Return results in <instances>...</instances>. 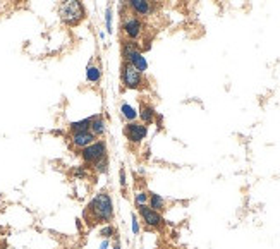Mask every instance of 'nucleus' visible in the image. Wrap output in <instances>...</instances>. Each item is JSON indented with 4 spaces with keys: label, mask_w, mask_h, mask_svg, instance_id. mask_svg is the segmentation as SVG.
Returning <instances> with one entry per match:
<instances>
[{
    "label": "nucleus",
    "mask_w": 280,
    "mask_h": 249,
    "mask_svg": "<svg viewBox=\"0 0 280 249\" xmlns=\"http://www.w3.org/2000/svg\"><path fill=\"white\" fill-rule=\"evenodd\" d=\"M114 201H112V196L107 191H100L90 203H88L85 210V218L88 220L90 225H105L114 220Z\"/></svg>",
    "instance_id": "obj_1"
},
{
    "label": "nucleus",
    "mask_w": 280,
    "mask_h": 249,
    "mask_svg": "<svg viewBox=\"0 0 280 249\" xmlns=\"http://www.w3.org/2000/svg\"><path fill=\"white\" fill-rule=\"evenodd\" d=\"M59 16L67 26H78L86 18V11L81 0H62L59 6Z\"/></svg>",
    "instance_id": "obj_2"
},
{
    "label": "nucleus",
    "mask_w": 280,
    "mask_h": 249,
    "mask_svg": "<svg viewBox=\"0 0 280 249\" xmlns=\"http://www.w3.org/2000/svg\"><path fill=\"white\" fill-rule=\"evenodd\" d=\"M121 30L124 35V40H131V42H138L145 33V23L141 18H138L133 12H126L122 16Z\"/></svg>",
    "instance_id": "obj_3"
},
{
    "label": "nucleus",
    "mask_w": 280,
    "mask_h": 249,
    "mask_svg": "<svg viewBox=\"0 0 280 249\" xmlns=\"http://www.w3.org/2000/svg\"><path fill=\"white\" fill-rule=\"evenodd\" d=\"M121 83L126 90H143L146 86L145 76L143 72H139L134 66L127 62H122L121 66Z\"/></svg>",
    "instance_id": "obj_4"
},
{
    "label": "nucleus",
    "mask_w": 280,
    "mask_h": 249,
    "mask_svg": "<svg viewBox=\"0 0 280 249\" xmlns=\"http://www.w3.org/2000/svg\"><path fill=\"white\" fill-rule=\"evenodd\" d=\"M107 153H109V148H107L105 139H97V141L88 144L86 148L79 150V156H81V160L85 162V165H95L98 160L109 156Z\"/></svg>",
    "instance_id": "obj_5"
},
{
    "label": "nucleus",
    "mask_w": 280,
    "mask_h": 249,
    "mask_svg": "<svg viewBox=\"0 0 280 249\" xmlns=\"http://www.w3.org/2000/svg\"><path fill=\"white\" fill-rule=\"evenodd\" d=\"M138 216L143 222V225L148 228H153V230H162L165 225V218H163L162 211H157L153 208H150L148 204L145 206H138Z\"/></svg>",
    "instance_id": "obj_6"
},
{
    "label": "nucleus",
    "mask_w": 280,
    "mask_h": 249,
    "mask_svg": "<svg viewBox=\"0 0 280 249\" xmlns=\"http://www.w3.org/2000/svg\"><path fill=\"white\" fill-rule=\"evenodd\" d=\"M124 136L131 144H141L148 136V126L143 124L141 120L127 122L126 127H124Z\"/></svg>",
    "instance_id": "obj_7"
},
{
    "label": "nucleus",
    "mask_w": 280,
    "mask_h": 249,
    "mask_svg": "<svg viewBox=\"0 0 280 249\" xmlns=\"http://www.w3.org/2000/svg\"><path fill=\"white\" fill-rule=\"evenodd\" d=\"M126 2L127 7H129V12H133L141 19H146L148 16H151V12L155 9L153 0H126Z\"/></svg>",
    "instance_id": "obj_8"
},
{
    "label": "nucleus",
    "mask_w": 280,
    "mask_h": 249,
    "mask_svg": "<svg viewBox=\"0 0 280 249\" xmlns=\"http://www.w3.org/2000/svg\"><path fill=\"white\" fill-rule=\"evenodd\" d=\"M139 54H143V50H141V47L138 45V42H131V40H122V43H121L122 62L131 64L136 57H138Z\"/></svg>",
    "instance_id": "obj_9"
},
{
    "label": "nucleus",
    "mask_w": 280,
    "mask_h": 249,
    "mask_svg": "<svg viewBox=\"0 0 280 249\" xmlns=\"http://www.w3.org/2000/svg\"><path fill=\"white\" fill-rule=\"evenodd\" d=\"M93 141H97V138H95L93 134H91L90 131L86 132H74V134H71V144L76 148V150H83V148H86L88 144H91Z\"/></svg>",
    "instance_id": "obj_10"
},
{
    "label": "nucleus",
    "mask_w": 280,
    "mask_h": 249,
    "mask_svg": "<svg viewBox=\"0 0 280 249\" xmlns=\"http://www.w3.org/2000/svg\"><path fill=\"white\" fill-rule=\"evenodd\" d=\"M138 117H139V120H141L143 124L150 126V124L155 122V117H157V112H155V108L151 107L150 103L141 102V103H139V108H138Z\"/></svg>",
    "instance_id": "obj_11"
},
{
    "label": "nucleus",
    "mask_w": 280,
    "mask_h": 249,
    "mask_svg": "<svg viewBox=\"0 0 280 249\" xmlns=\"http://www.w3.org/2000/svg\"><path fill=\"white\" fill-rule=\"evenodd\" d=\"M90 132L97 139H102L103 136L107 134V122H105V119H103V115H93V117H91Z\"/></svg>",
    "instance_id": "obj_12"
},
{
    "label": "nucleus",
    "mask_w": 280,
    "mask_h": 249,
    "mask_svg": "<svg viewBox=\"0 0 280 249\" xmlns=\"http://www.w3.org/2000/svg\"><path fill=\"white\" fill-rule=\"evenodd\" d=\"M121 115L126 122H133V120H138V108L133 107L131 103L122 102L121 103Z\"/></svg>",
    "instance_id": "obj_13"
},
{
    "label": "nucleus",
    "mask_w": 280,
    "mask_h": 249,
    "mask_svg": "<svg viewBox=\"0 0 280 249\" xmlns=\"http://www.w3.org/2000/svg\"><path fill=\"white\" fill-rule=\"evenodd\" d=\"M148 206L153 208L157 211L165 210V198H162L157 192H150V198H148Z\"/></svg>",
    "instance_id": "obj_14"
},
{
    "label": "nucleus",
    "mask_w": 280,
    "mask_h": 249,
    "mask_svg": "<svg viewBox=\"0 0 280 249\" xmlns=\"http://www.w3.org/2000/svg\"><path fill=\"white\" fill-rule=\"evenodd\" d=\"M90 126H91V117L76 120V122L69 124V132L71 134H74V132H86V131H90Z\"/></svg>",
    "instance_id": "obj_15"
},
{
    "label": "nucleus",
    "mask_w": 280,
    "mask_h": 249,
    "mask_svg": "<svg viewBox=\"0 0 280 249\" xmlns=\"http://www.w3.org/2000/svg\"><path fill=\"white\" fill-rule=\"evenodd\" d=\"M100 79H102V71H100V67L97 66H88L86 67V81L91 83V84H98Z\"/></svg>",
    "instance_id": "obj_16"
},
{
    "label": "nucleus",
    "mask_w": 280,
    "mask_h": 249,
    "mask_svg": "<svg viewBox=\"0 0 280 249\" xmlns=\"http://www.w3.org/2000/svg\"><path fill=\"white\" fill-rule=\"evenodd\" d=\"M131 66H134L139 72H143V74H145V72L148 71V60H146L145 55L139 54L138 57H136L133 62H131Z\"/></svg>",
    "instance_id": "obj_17"
},
{
    "label": "nucleus",
    "mask_w": 280,
    "mask_h": 249,
    "mask_svg": "<svg viewBox=\"0 0 280 249\" xmlns=\"http://www.w3.org/2000/svg\"><path fill=\"white\" fill-rule=\"evenodd\" d=\"M91 167H93V170L97 172V174H107V172H109V156L98 160V162Z\"/></svg>",
    "instance_id": "obj_18"
},
{
    "label": "nucleus",
    "mask_w": 280,
    "mask_h": 249,
    "mask_svg": "<svg viewBox=\"0 0 280 249\" xmlns=\"http://www.w3.org/2000/svg\"><path fill=\"white\" fill-rule=\"evenodd\" d=\"M148 198H150V192H148V191H138V192H136V194H134V204H136V208L148 204Z\"/></svg>",
    "instance_id": "obj_19"
},
{
    "label": "nucleus",
    "mask_w": 280,
    "mask_h": 249,
    "mask_svg": "<svg viewBox=\"0 0 280 249\" xmlns=\"http://www.w3.org/2000/svg\"><path fill=\"white\" fill-rule=\"evenodd\" d=\"M100 235H102L103 239H112L115 235V227L112 225V223H105V225L102 227V230H100Z\"/></svg>",
    "instance_id": "obj_20"
},
{
    "label": "nucleus",
    "mask_w": 280,
    "mask_h": 249,
    "mask_svg": "<svg viewBox=\"0 0 280 249\" xmlns=\"http://www.w3.org/2000/svg\"><path fill=\"white\" fill-rule=\"evenodd\" d=\"M112 19H114V12H112V7H109V9H107V12H105V28H107V33H114Z\"/></svg>",
    "instance_id": "obj_21"
},
{
    "label": "nucleus",
    "mask_w": 280,
    "mask_h": 249,
    "mask_svg": "<svg viewBox=\"0 0 280 249\" xmlns=\"http://www.w3.org/2000/svg\"><path fill=\"white\" fill-rule=\"evenodd\" d=\"M131 228H133V234L138 235L139 230H141V225H139L138 213H131Z\"/></svg>",
    "instance_id": "obj_22"
},
{
    "label": "nucleus",
    "mask_w": 280,
    "mask_h": 249,
    "mask_svg": "<svg viewBox=\"0 0 280 249\" xmlns=\"http://www.w3.org/2000/svg\"><path fill=\"white\" fill-rule=\"evenodd\" d=\"M73 175L74 177H78V179H85L86 177V167L81 165L78 168H73Z\"/></svg>",
    "instance_id": "obj_23"
},
{
    "label": "nucleus",
    "mask_w": 280,
    "mask_h": 249,
    "mask_svg": "<svg viewBox=\"0 0 280 249\" xmlns=\"http://www.w3.org/2000/svg\"><path fill=\"white\" fill-rule=\"evenodd\" d=\"M119 182H121L122 191H126L127 189V177H126V170H124V168H121V179H119Z\"/></svg>",
    "instance_id": "obj_24"
},
{
    "label": "nucleus",
    "mask_w": 280,
    "mask_h": 249,
    "mask_svg": "<svg viewBox=\"0 0 280 249\" xmlns=\"http://www.w3.org/2000/svg\"><path fill=\"white\" fill-rule=\"evenodd\" d=\"M100 249H110V239H103L100 242Z\"/></svg>",
    "instance_id": "obj_25"
},
{
    "label": "nucleus",
    "mask_w": 280,
    "mask_h": 249,
    "mask_svg": "<svg viewBox=\"0 0 280 249\" xmlns=\"http://www.w3.org/2000/svg\"><path fill=\"white\" fill-rule=\"evenodd\" d=\"M114 249H121V242H119V240H115L114 242Z\"/></svg>",
    "instance_id": "obj_26"
}]
</instances>
